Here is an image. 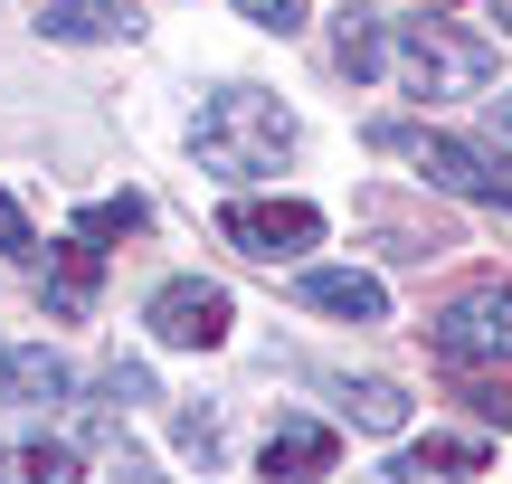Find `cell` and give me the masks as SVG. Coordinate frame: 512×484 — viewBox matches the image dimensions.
<instances>
[{
  "instance_id": "ffe728a7",
  "label": "cell",
  "mask_w": 512,
  "mask_h": 484,
  "mask_svg": "<svg viewBox=\"0 0 512 484\" xmlns=\"http://www.w3.org/2000/svg\"><path fill=\"white\" fill-rule=\"evenodd\" d=\"M114 484H171V475H152V466H133V456H124V475H114Z\"/></svg>"
},
{
  "instance_id": "5bb4252c",
  "label": "cell",
  "mask_w": 512,
  "mask_h": 484,
  "mask_svg": "<svg viewBox=\"0 0 512 484\" xmlns=\"http://www.w3.org/2000/svg\"><path fill=\"white\" fill-rule=\"evenodd\" d=\"M0 484H76V456L67 447H0Z\"/></svg>"
},
{
  "instance_id": "30bf717a",
  "label": "cell",
  "mask_w": 512,
  "mask_h": 484,
  "mask_svg": "<svg viewBox=\"0 0 512 484\" xmlns=\"http://www.w3.org/2000/svg\"><path fill=\"white\" fill-rule=\"evenodd\" d=\"M38 29L67 38V48H95V38H124L133 19L114 10V0H38Z\"/></svg>"
},
{
  "instance_id": "6da1fadb",
  "label": "cell",
  "mask_w": 512,
  "mask_h": 484,
  "mask_svg": "<svg viewBox=\"0 0 512 484\" xmlns=\"http://www.w3.org/2000/svg\"><path fill=\"white\" fill-rule=\"evenodd\" d=\"M190 152H200V171H219V181H266L294 152V114L275 105V95H256V86H219L200 105V124H190Z\"/></svg>"
},
{
  "instance_id": "3957f363",
  "label": "cell",
  "mask_w": 512,
  "mask_h": 484,
  "mask_svg": "<svg viewBox=\"0 0 512 484\" xmlns=\"http://www.w3.org/2000/svg\"><path fill=\"white\" fill-rule=\"evenodd\" d=\"M370 143L408 152V162H418L437 190H456V200L512 209V152H494V143H456V133H418V124H370Z\"/></svg>"
},
{
  "instance_id": "ba28073f",
  "label": "cell",
  "mask_w": 512,
  "mask_h": 484,
  "mask_svg": "<svg viewBox=\"0 0 512 484\" xmlns=\"http://www.w3.org/2000/svg\"><path fill=\"white\" fill-rule=\"evenodd\" d=\"M256 466H266V484H313V475L332 466V428L285 409V418L266 428V447H256Z\"/></svg>"
},
{
  "instance_id": "8992f818",
  "label": "cell",
  "mask_w": 512,
  "mask_h": 484,
  "mask_svg": "<svg viewBox=\"0 0 512 484\" xmlns=\"http://www.w3.org/2000/svg\"><path fill=\"white\" fill-rule=\"evenodd\" d=\"M152 342H171V352H219L228 342V285L171 276L162 295H152Z\"/></svg>"
},
{
  "instance_id": "8fae6325",
  "label": "cell",
  "mask_w": 512,
  "mask_h": 484,
  "mask_svg": "<svg viewBox=\"0 0 512 484\" xmlns=\"http://www.w3.org/2000/svg\"><path fill=\"white\" fill-rule=\"evenodd\" d=\"M76 390V371L57 352H10V409H57Z\"/></svg>"
},
{
  "instance_id": "7402d4cb",
  "label": "cell",
  "mask_w": 512,
  "mask_h": 484,
  "mask_svg": "<svg viewBox=\"0 0 512 484\" xmlns=\"http://www.w3.org/2000/svg\"><path fill=\"white\" fill-rule=\"evenodd\" d=\"M0 409H10V352H0Z\"/></svg>"
},
{
  "instance_id": "5b68a950",
  "label": "cell",
  "mask_w": 512,
  "mask_h": 484,
  "mask_svg": "<svg viewBox=\"0 0 512 484\" xmlns=\"http://www.w3.org/2000/svg\"><path fill=\"white\" fill-rule=\"evenodd\" d=\"M219 238L238 247V257H256V266H275V257H304V247L323 238V209L313 200H238L219 219Z\"/></svg>"
},
{
  "instance_id": "603a6c76",
  "label": "cell",
  "mask_w": 512,
  "mask_h": 484,
  "mask_svg": "<svg viewBox=\"0 0 512 484\" xmlns=\"http://www.w3.org/2000/svg\"><path fill=\"white\" fill-rule=\"evenodd\" d=\"M494 19H503V29H512V0H494Z\"/></svg>"
},
{
  "instance_id": "7c38bea8",
  "label": "cell",
  "mask_w": 512,
  "mask_h": 484,
  "mask_svg": "<svg viewBox=\"0 0 512 484\" xmlns=\"http://www.w3.org/2000/svg\"><path fill=\"white\" fill-rule=\"evenodd\" d=\"M475 466H484L475 437H427V447H408L389 475H399V484H437V475H475Z\"/></svg>"
},
{
  "instance_id": "277c9868",
  "label": "cell",
  "mask_w": 512,
  "mask_h": 484,
  "mask_svg": "<svg viewBox=\"0 0 512 484\" xmlns=\"http://www.w3.org/2000/svg\"><path fill=\"white\" fill-rule=\"evenodd\" d=\"M427 342H437L456 371H484V361H512V285H465L456 304H446L437 323H427Z\"/></svg>"
},
{
  "instance_id": "e0dca14e",
  "label": "cell",
  "mask_w": 512,
  "mask_h": 484,
  "mask_svg": "<svg viewBox=\"0 0 512 484\" xmlns=\"http://www.w3.org/2000/svg\"><path fill=\"white\" fill-rule=\"evenodd\" d=\"M29 219H19V200H10V190H0V257H29Z\"/></svg>"
},
{
  "instance_id": "ac0fdd59",
  "label": "cell",
  "mask_w": 512,
  "mask_h": 484,
  "mask_svg": "<svg viewBox=\"0 0 512 484\" xmlns=\"http://www.w3.org/2000/svg\"><path fill=\"white\" fill-rule=\"evenodd\" d=\"M181 447L209 466V456H219V418H209V409H190V418H181Z\"/></svg>"
},
{
  "instance_id": "44dd1931",
  "label": "cell",
  "mask_w": 512,
  "mask_h": 484,
  "mask_svg": "<svg viewBox=\"0 0 512 484\" xmlns=\"http://www.w3.org/2000/svg\"><path fill=\"white\" fill-rule=\"evenodd\" d=\"M494 124H503V133H512V95H494Z\"/></svg>"
},
{
  "instance_id": "9a60e30c",
  "label": "cell",
  "mask_w": 512,
  "mask_h": 484,
  "mask_svg": "<svg viewBox=\"0 0 512 484\" xmlns=\"http://www.w3.org/2000/svg\"><path fill=\"white\" fill-rule=\"evenodd\" d=\"M143 219H152V209L133 200V190H114V200H86V209H76V238H133Z\"/></svg>"
},
{
  "instance_id": "52a82bcc",
  "label": "cell",
  "mask_w": 512,
  "mask_h": 484,
  "mask_svg": "<svg viewBox=\"0 0 512 484\" xmlns=\"http://www.w3.org/2000/svg\"><path fill=\"white\" fill-rule=\"evenodd\" d=\"M294 295H304L313 314H342V323H389V285L361 276V266H304Z\"/></svg>"
},
{
  "instance_id": "7a4b0ae2",
  "label": "cell",
  "mask_w": 512,
  "mask_h": 484,
  "mask_svg": "<svg viewBox=\"0 0 512 484\" xmlns=\"http://www.w3.org/2000/svg\"><path fill=\"white\" fill-rule=\"evenodd\" d=\"M389 76H399L408 95H475L484 76H494V48L465 29H446V19H389Z\"/></svg>"
},
{
  "instance_id": "4fadbf2b",
  "label": "cell",
  "mask_w": 512,
  "mask_h": 484,
  "mask_svg": "<svg viewBox=\"0 0 512 484\" xmlns=\"http://www.w3.org/2000/svg\"><path fill=\"white\" fill-rule=\"evenodd\" d=\"M342 409L361 418L370 437H399L408 428V390H399V380H342Z\"/></svg>"
},
{
  "instance_id": "d6986e66",
  "label": "cell",
  "mask_w": 512,
  "mask_h": 484,
  "mask_svg": "<svg viewBox=\"0 0 512 484\" xmlns=\"http://www.w3.org/2000/svg\"><path fill=\"white\" fill-rule=\"evenodd\" d=\"M465 399H475L484 418H503V428H512V390H465Z\"/></svg>"
},
{
  "instance_id": "9c48e42d",
  "label": "cell",
  "mask_w": 512,
  "mask_h": 484,
  "mask_svg": "<svg viewBox=\"0 0 512 484\" xmlns=\"http://www.w3.org/2000/svg\"><path fill=\"white\" fill-rule=\"evenodd\" d=\"M38 304H48L57 323H76V314L95 304V247H86V238H67V247H57V266L38 276Z\"/></svg>"
},
{
  "instance_id": "2e32d148",
  "label": "cell",
  "mask_w": 512,
  "mask_h": 484,
  "mask_svg": "<svg viewBox=\"0 0 512 484\" xmlns=\"http://www.w3.org/2000/svg\"><path fill=\"white\" fill-rule=\"evenodd\" d=\"M238 10L256 19V29H275V38H294V29H304V0H238Z\"/></svg>"
}]
</instances>
